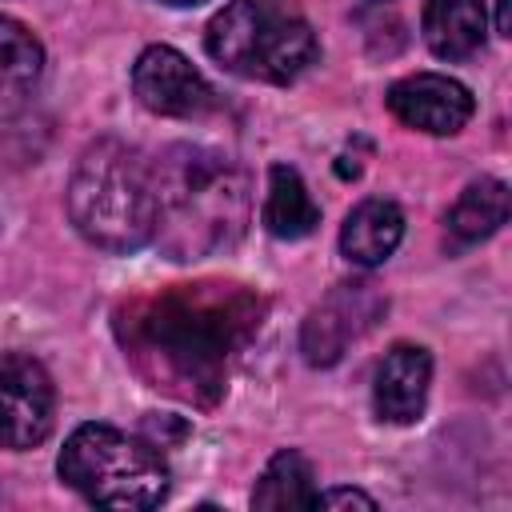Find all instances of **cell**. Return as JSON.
<instances>
[{
	"instance_id": "6da1fadb",
	"label": "cell",
	"mask_w": 512,
	"mask_h": 512,
	"mask_svg": "<svg viewBox=\"0 0 512 512\" xmlns=\"http://www.w3.org/2000/svg\"><path fill=\"white\" fill-rule=\"evenodd\" d=\"M260 328V300L240 284H176L136 300L120 336L152 388L192 404H216L232 360Z\"/></svg>"
},
{
	"instance_id": "7a4b0ae2",
	"label": "cell",
	"mask_w": 512,
	"mask_h": 512,
	"mask_svg": "<svg viewBox=\"0 0 512 512\" xmlns=\"http://www.w3.org/2000/svg\"><path fill=\"white\" fill-rule=\"evenodd\" d=\"M152 196V240L172 260L216 256L252 224V180L244 164L204 144H172L152 160Z\"/></svg>"
},
{
	"instance_id": "3957f363",
	"label": "cell",
	"mask_w": 512,
	"mask_h": 512,
	"mask_svg": "<svg viewBox=\"0 0 512 512\" xmlns=\"http://www.w3.org/2000/svg\"><path fill=\"white\" fill-rule=\"evenodd\" d=\"M68 216L76 232L104 252L144 248L156 228L152 164L120 140L88 144L68 180Z\"/></svg>"
},
{
	"instance_id": "277c9868",
	"label": "cell",
	"mask_w": 512,
	"mask_h": 512,
	"mask_svg": "<svg viewBox=\"0 0 512 512\" xmlns=\"http://www.w3.org/2000/svg\"><path fill=\"white\" fill-rule=\"evenodd\" d=\"M208 56L244 80L292 84L320 60V40L296 0H232L208 24Z\"/></svg>"
},
{
	"instance_id": "5b68a950",
	"label": "cell",
	"mask_w": 512,
	"mask_h": 512,
	"mask_svg": "<svg viewBox=\"0 0 512 512\" xmlns=\"http://www.w3.org/2000/svg\"><path fill=\"white\" fill-rule=\"evenodd\" d=\"M56 472L100 508H156L168 496V464L156 444L112 424H80L64 440Z\"/></svg>"
},
{
	"instance_id": "8992f818",
	"label": "cell",
	"mask_w": 512,
	"mask_h": 512,
	"mask_svg": "<svg viewBox=\"0 0 512 512\" xmlns=\"http://www.w3.org/2000/svg\"><path fill=\"white\" fill-rule=\"evenodd\" d=\"M56 424V388L40 360L0 352V448L24 452L48 440Z\"/></svg>"
},
{
	"instance_id": "52a82bcc",
	"label": "cell",
	"mask_w": 512,
	"mask_h": 512,
	"mask_svg": "<svg viewBox=\"0 0 512 512\" xmlns=\"http://www.w3.org/2000/svg\"><path fill=\"white\" fill-rule=\"evenodd\" d=\"M384 308H388V300L376 292V284H368V280L336 284V292L304 320V332H300L304 360L316 368L336 364L344 356V348L380 320Z\"/></svg>"
},
{
	"instance_id": "ba28073f",
	"label": "cell",
	"mask_w": 512,
	"mask_h": 512,
	"mask_svg": "<svg viewBox=\"0 0 512 512\" xmlns=\"http://www.w3.org/2000/svg\"><path fill=\"white\" fill-rule=\"evenodd\" d=\"M132 92L156 116H200L212 108L208 80L192 68V60L168 44H152L132 64Z\"/></svg>"
},
{
	"instance_id": "9c48e42d",
	"label": "cell",
	"mask_w": 512,
	"mask_h": 512,
	"mask_svg": "<svg viewBox=\"0 0 512 512\" xmlns=\"http://www.w3.org/2000/svg\"><path fill=\"white\" fill-rule=\"evenodd\" d=\"M384 100H388V112L404 128H416L428 136H456L472 120V108H476L472 92L460 80L440 76V72H412L396 80Z\"/></svg>"
},
{
	"instance_id": "30bf717a",
	"label": "cell",
	"mask_w": 512,
	"mask_h": 512,
	"mask_svg": "<svg viewBox=\"0 0 512 512\" xmlns=\"http://www.w3.org/2000/svg\"><path fill=\"white\" fill-rule=\"evenodd\" d=\"M432 356L420 344H392L376 368L372 408L384 424H416L428 404Z\"/></svg>"
},
{
	"instance_id": "8fae6325",
	"label": "cell",
	"mask_w": 512,
	"mask_h": 512,
	"mask_svg": "<svg viewBox=\"0 0 512 512\" xmlns=\"http://www.w3.org/2000/svg\"><path fill=\"white\" fill-rule=\"evenodd\" d=\"M420 32L440 60H472L488 36V8L484 0H424Z\"/></svg>"
},
{
	"instance_id": "7c38bea8",
	"label": "cell",
	"mask_w": 512,
	"mask_h": 512,
	"mask_svg": "<svg viewBox=\"0 0 512 512\" xmlns=\"http://www.w3.org/2000/svg\"><path fill=\"white\" fill-rule=\"evenodd\" d=\"M400 240H404V212L380 196L360 200L340 228V252L360 268L384 264L400 248Z\"/></svg>"
},
{
	"instance_id": "4fadbf2b",
	"label": "cell",
	"mask_w": 512,
	"mask_h": 512,
	"mask_svg": "<svg viewBox=\"0 0 512 512\" xmlns=\"http://www.w3.org/2000/svg\"><path fill=\"white\" fill-rule=\"evenodd\" d=\"M260 220L280 240H300L320 224V208H316L304 176L292 164H272L268 168V196H264Z\"/></svg>"
},
{
	"instance_id": "5bb4252c",
	"label": "cell",
	"mask_w": 512,
	"mask_h": 512,
	"mask_svg": "<svg viewBox=\"0 0 512 512\" xmlns=\"http://www.w3.org/2000/svg\"><path fill=\"white\" fill-rule=\"evenodd\" d=\"M316 492L320 488H316V472H312L308 456H300L296 448H284L260 472V480L252 488V508H268V512L316 508Z\"/></svg>"
},
{
	"instance_id": "9a60e30c",
	"label": "cell",
	"mask_w": 512,
	"mask_h": 512,
	"mask_svg": "<svg viewBox=\"0 0 512 512\" xmlns=\"http://www.w3.org/2000/svg\"><path fill=\"white\" fill-rule=\"evenodd\" d=\"M508 208H512V200H508L504 180H492V176L472 180L460 192V200L448 208V220H444L452 244H476V240L492 236L508 220Z\"/></svg>"
},
{
	"instance_id": "2e32d148",
	"label": "cell",
	"mask_w": 512,
	"mask_h": 512,
	"mask_svg": "<svg viewBox=\"0 0 512 512\" xmlns=\"http://www.w3.org/2000/svg\"><path fill=\"white\" fill-rule=\"evenodd\" d=\"M44 72L40 40L12 16H0V92H24Z\"/></svg>"
},
{
	"instance_id": "e0dca14e",
	"label": "cell",
	"mask_w": 512,
	"mask_h": 512,
	"mask_svg": "<svg viewBox=\"0 0 512 512\" xmlns=\"http://www.w3.org/2000/svg\"><path fill=\"white\" fill-rule=\"evenodd\" d=\"M316 508H376V500L360 488H328V492H316Z\"/></svg>"
},
{
	"instance_id": "ac0fdd59",
	"label": "cell",
	"mask_w": 512,
	"mask_h": 512,
	"mask_svg": "<svg viewBox=\"0 0 512 512\" xmlns=\"http://www.w3.org/2000/svg\"><path fill=\"white\" fill-rule=\"evenodd\" d=\"M496 32L512 36V0H496Z\"/></svg>"
},
{
	"instance_id": "d6986e66",
	"label": "cell",
	"mask_w": 512,
	"mask_h": 512,
	"mask_svg": "<svg viewBox=\"0 0 512 512\" xmlns=\"http://www.w3.org/2000/svg\"><path fill=\"white\" fill-rule=\"evenodd\" d=\"M156 4H168V8H200L208 0H156Z\"/></svg>"
}]
</instances>
